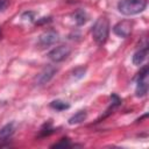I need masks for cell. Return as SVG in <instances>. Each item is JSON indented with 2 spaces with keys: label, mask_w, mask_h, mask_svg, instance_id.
<instances>
[{
  "label": "cell",
  "mask_w": 149,
  "mask_h": 149,
  "mask_svg": "<svg viewBox=\"0 0 149 149\" xmlns=\"http://www.w3.org/2000/svg\"><path fill=\"white\" fill-rule=\"evenodd\" d=\"M9 6V0H0V13L3 12Z\"/></svg>",
  "instance_id": "cell-18"
},
{
  "label": "cell",
  "mask_w": 149,
  "mask_h": 149,
  "mask_svg": "<svg viewBox=\"0 0 149 149\" xmlns=\"http://www.w3.org/2000/svg\"><path fill=\"white\" fill-rule=\"evenodd\" d=\"M111 98H112V106H119L121 104V99L116 94H112Z\"/></svg>",
  "instance_id": "cell-17"
},
{
  "label": "cell",
  "mask_w": 149,
  "mask_h": 149,
  "mask_svg": "<svg viewBox=\"0 0 149 149\" xmlns=\"http://www.w3.org/2000/svg\"><path fill=\"white\" fill-rule=\"evenodd\" d=\"M14 133V123L9 122L7 125H5L1 129H0V140H6L9 136H12Z\"/></svg>",
  "instance_id": "cell-10"
},
{
  "label": "cell",
  "mask_w": 149,
  "mask_h": 149,
  "mask_svg": "<svg viewBox=\"0 0 149 149\" xmlns=\"http://www.w3.org/2000/svg\"><path fill=\"white\" fill-rule=\"evenodd\" d=\"M50 107L54 108V109H56V111H65V109H68L70 107V105L68 102L63 101V100L57 99V100H52L50 102Z\"/></svg>",
  "instance_id": "cell-12"
},
{
  "label": "cell",
  "mask_w": 149,
  "mask_h": 149,
  "mask_svg": "<svg viewBox=\"0 0 149 149\" xmlns=\"http://www.w3.org/2000/svg\"><path fill=\"white\" fill-rule=\"evenodd\" d=\"M133 30V22L129 20H122L119 21L114 27H113V31L115 35H118L119 37L126 38L132 34Z\"/></svg>",
  "instance_id": "cell-6"
},
{
  "label": "cell",
  "mask_w": 149,
  "mask_h": 149,
  "mask_svg": "<svg viewBox=\"0 0 149 149\" xmlns=\"http://www.w3.org/2000/svg\"><path fill=\"white\" fill-rule=\"evenodd\" d=\"M51 21V17H42L41 20H38L36 22V24H43V23H48Z\"/></svg>",
  "instance_id": "cell-19"
},
{
  "label": "cell",
  "mask_w": 149,
  "mask_h": 149,
  "mask_svg": "<svg viewBox=\"0 0 149 149\" xmlns=\"http://www.w3.org/2000/svg\"><path fill=\"white\" fill-rule=\"evenodd\" d=\"M148 92V66H143V69L140 71L137 76V84H136V90L135 94L139 98H142L147 94Z\"/></svg>",
  "instance_id": "cell-3"
},
{
  "label": "cell",
  "mask_w": 149,
  "mask_h": 149,
  "mask_svg": "<svg viewBox=\"0 0 149 149\" xmlns=\"http://www.w3.org/2000/svg\"><path fill=\"white\" fill-rule=\"evenodd\" d=\"M45 127H47V128H43V129L41 130L40 136H48V135H50L51 133H54V129L50 127V123L45 125Z\"/></svg>",
  "instance_id": "cell-16"
},
{
  "label": "cell",
  "mask_w": 149,
  "mask_h": 149,
  "mask_svg": "<svg viewBox=\"0 0 149 149\" xmlns=\"http://www.w3.org/2000/svg\"><path fill=\"white\" fill-rule=\"evenodd\" d=\"M87 116V113L86 111H79L77 112L76 114H73L70 119H69V125H77V123H80L83 122Z\"/></svg>",
  "instance_id": "cell-11"
},
{
  "label": "cell",
  "mask_w": 149,
  "mask_h": 149,
  "mask_svg": "<svg viewBox=\"0 0 149 149\" xmlns=\"http://www.w3.org/2000/svg\"><path fill=\"white\" fill-rule=\"evenodd\" d=\"M109 34V22L106 16H100L97 19L92 27V37L98 45L105 44Z\"/></svg>",
  "instance_id": "cell-1"
},
{
  "label": "cell",
  "mask_w": 149,
  "mask_h": 149,
  "mask_svg": "<svg viewBox=\"0 0 149 149\" xmlns=\"http://www.w3.org/2000/svg\"><path fill=\"white\" fill-rule=\"evenodd\" d=\"M71 146H72V144H71V142H70L69 139H62L59 142L52 144L51 148H69V147H71Z\"/></svg>",
  "instance_id": "cell-13"
},
{
  "label": "cell",
  "mask_w": 149,
  "mask_h": 149,
  "mask_svg": "<svg viewBox=\"0 0 149 149\" xmlns=\"http://www.w3.org/2000/svg\"><path fill=\"white\" fill-rule=\"evenodd\" d=\"M57 71H58V69L55 68V66H52V65L45 66V68L38 73V76L36 77V84H37V85H44V84L49 83V81L54 78V76L56 74Z\"/></svg>",
  "instance_id": "cell-7"
},
{
  "label": "cell",
  "mask_w": 149,
  "mask_h": 149,
  "mask_svg": "<svg viewBox=\"0 0 149 149\" xmlns=\"http://www.w3.org/2000/svg\"><path fill=\"white\" fill-rule=\"evenodd\" d=\"M148 55V47L144 45L143 48H140L134 55H133V64L134 65H140L143 63V61L147 58Z\"/></svg>",
  "instance_id": "cell-8"
},
{
  "label": "cell",
  "mask_w": 149,
  "mask_h": 149,
  "mask_svg": "<svg viewBox=\"0 0 149 149\" xmlns=\"http://www.w3.org/2000/svg\"><path fill=\"white\" fill-rule=\"evenodd\" d=\"M22 19L23 20H27V21H34V19H35V12H31V10L24 12L22 14Z\"/></svg>",
  "instance_id": "cell-15"
},
{
  "label": "cell",
  "mask_w": 149,
  "mask_h": 149,
  "mask_svg": "<svg viewBox=\"0 0 149 149\" xmlns=\"http://www.w3.org/2000/svg\"><path fill=\"white\" fill-rule=\"evenodd\" d=\"M71 54V48L68 45H59L54 48L51 51H49L48 57L54 62V63H59L63 62L68 56Z\"/></svg>",
  "instance_id": "cell-4"
},
{
  "label": "cell",
  "mask_w": 149,
  "mask_h": 149,
  "mask_svg": "<svg viewBox=\"0 0 149 149\" xmlns=\"http://www.w3.org/2000/svg\"><path fill=\"white\" fill-rule=\"evenodd\" d=\"M2 37V31H1V28H0V38Z\"/></svg>",
  "instance_id": "cell-20"
},
{
  "label": "cell",
  "mask_w": 149,
  "mask_h": 149,
  "mask_svg": "<svg viewBox=\"0 0 149 149\" xmlns=\"http://www.w3.org/2000/svg\"><path fill=\"white\" fill-rule=\"evenodd\" d=\"M147 7L146 0H120L118 2V10L126 16L136 15L143 12Z\"/></svg>",
  "instance_id": "cell-2"
},
{
  "label": "cell",
  "mask_w": 149,
  "mask_h": 149,
  "mask_svg": "<svg viewBox=\"0 0 149 149\" xmlns=\"http://www.w3.org/2000/svg\"><path fill=\"white\" fill-rule=\"evenodd\" d=\"M85 72H86V68L79 66V68H76V69L73 70L72 74H73V77H74L76 79H79V78H81V77L85 76Z\"/></svg>",
  "instance_id": "cell-14"
},
{
  "label": "cell",
  "mask_w": 149,
  "mask_h": 149,
  "mask_svg": "<svg viewBox=\"0 0 149 149\" xmlns=\"http://www.w3.org/2000/svg\"><path fill=\"white\" fill-rule=\"evenodd\" d=\"M58 40H59V34L56 30H47L40 35L37 40V44L41 48H47L58 42Z\"/></svg>",
  "instance_id": "cell-5"
},
{
  "label": "cell",
  "mask_w": 149,
  "mask_h": 149,
  "mask_svg": "<svg viewBox=\"0 0 149 149\" xmlns=\"http://www.w3.org/2000/svg\"><path fill=\"white\" fill-rule=\"evenodd\" d=\"M72 17H73V21H74V23H76L77 26H83V24H85V23L87 22V19H88V16H87V14H86V12H85L84 9H78V10H76V12L72 14Z\"/></svg>",
  "instance_id": "cell-9"
}]
</instances>
